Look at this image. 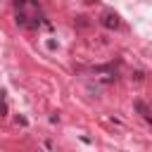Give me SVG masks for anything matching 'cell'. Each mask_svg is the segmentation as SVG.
Instances as JSON below:
<instances>
[{
  "mask_svg": "<svg viewBox=\"0 0 152 152\" xmlns=\"http://www.w3.org/2000/svg\"><path fill=\"white\" fill-rule=\"evenodd\" d=\"M135 109H138L145 119H152V114H150V109H147V104H145L142 100H135Z\"/></svg>",
  "mask_w": 152,
  "mask_h": 152,
  "instance_id": "obj_3",
  "label": "cell"
},
{
  "mask_svg": "<svg viewBox=\"0 0 152 152\" xmlns=\"http://www.w3.org/2000/svg\"><path fill=\"white\" fill-rule=\"evenodd\" d=\"M74 24H76L78 28H88V26H90V21H88L86 14H76V17H74Z\"/></svg>",
  "mask_w": 152,
  "mask_h": 152,
  "instance_id": "obj_2",
  "label": "cell"
},
{
  "mask_svg": "<svg viewBox=\"0 0 152 152\" xmlns=\"http://www.w3.org/2000/svg\"><path fill=\"white\" fill-rule=\"evenodd\" d=\"M100 24L104 26V28H119V14L116 12H104L102 17H100Z\"/></svg>",
  "mask_w": 152,
  "mask_h": 152,
  "instance_id": "obj_1",
  "label": "cell"
},
{
  "mask_svg": "<svg viewBox=\"0 0 152 152\" xmlns=\"http://www.w3.org/2000/svg\"><path fill=\"white\" fill-rule=\"evenodd\" d=\"M133 78H135V81L140 83V81H142V71H135V74H133Z\"/></svg>",
  "mask_w": 152,
  "mask_h": 152,
  "instance_id": "obj_4",
  "label": "cell"
},
{
  "mask_svg": "<svg viewBox=\"0 0 152 152\" xmlns=\"http://www.w3.org/2000/svg\"><path fill=\"white\" fill-rule=\"evenodd\" d=\"M86 2H100V0H86Z\"/></svg>",
  "mask_w": 152,
  "mask_h": 152,
  "instance_id": "obj_5",
  "label": "cell"
}]
</instances>
